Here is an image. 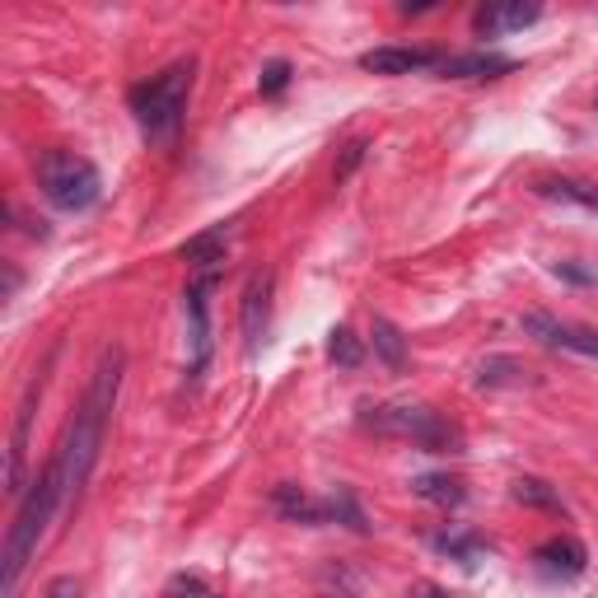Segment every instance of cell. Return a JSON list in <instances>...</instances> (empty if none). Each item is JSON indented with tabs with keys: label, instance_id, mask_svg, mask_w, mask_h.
I'll list each match as a JSON object with an SVG mask.
<instances>
[{
	"label": "cell",
	"instance_id": "cell-1",
	"mask_svg": "<svg viewBox=\"0 0 598 598\" xmlns=\"http://www.w3.org/2000/svg\"><path fill=\"white\" fill-rule=\"evenodd\" d=\"M122 365L127 355L122 346H113L104 361L94 370V384L89 393L79 397V407L71 416V426L62 435V449H56V463H62V482H66V501H79L89 472L98 463V449H104V435H108V416L117 403V388H122Z\"/></svg>",
	"mask_w": 598,
	"mask_h": 598
},
{
	"label": "cell",
	"instance_id": "cell-2",
	"mask_svg": "<svg viewBox=\"0 0 598 598\" xmlns=\"http://www.w3.org/2000/svg\"><path fill=\"white\" fill-rule=\"evenodd\" d=\"M62 501H66V482H62V463H56V453H52V463L29 482V495H24V505H19L10 537H6V598H14L19 575H24L33 547L43 543V533H47Z\"/></svg>",
	"mask_w": 598,
	"mask_h": 598
},
{
	"label": "cell",
	"instance_id": "cell-3",
	"mask_svg": "<svg viewBox=\"0 0 598 598\" xmlns=\"http://www.w3.org/2000/svg\"><path fill=\"white\" fill-rule=\"evenodd\" d=\"M188 89H192V62H178L164 75L146 79V85H136L131 89V113H136V122H141V131L154 136V141L173 136L178 122H183Z\"/></svg>",
	"mask_w": 598,
	"mask_h": 598
},
{
	"label": "cell",
	"instance_id": "cell-4",
	"mask_svg": "<svg viewBox=\"0 0 598 598\" xmlns=\"http://www.w3.org/2000/svg\"><path fill=\"white\" fill-rule=\"evenodd\" d=\"M361 421L378 435H393V440H412L430 453H458L463 449V430L453 421H445L440 412L430 407H365Z\"/></svg>",
	"mask_w": 598,
	"mask_h": 598
},
{
	"label": "cell",
	"instance_id": "cell-5",
	"mask_svg": "<svg viewBox=\"0 0 598 598\" xmlns=\"http://www.w3.org/2000/svg\"><path fill=\"white\" fill-rule=\"evenodd\" d=\"M38 188H43V196L56 211H85L98 202V192H104L98 169L75 150H47L38 159Z\"/></svg>",
	"mask_w": 598,
	"mask_h": 598
},
{
	"label": "cell",
	"instance_id": "cell-6",
	"mask_svg": "<svg viewBox=\"0 0 598 598\" xmlns=\"http://www.w3.org/2000/svg\"><path fill=\"white\" fill-rule=\"evenodd\" d=\"M524 332L537 337L543 346H556V351L598 355V332H594V328H566V323H556L552 313H528V318H524Z\"/></svg>",
	"mask_w": 598,
	"mask_h": 598
},
{
	"label": "cell",
	"instance_id": "cell-7",
	"mask_svg": "<svg viewBox=\"0 0 598 598\" xmlns=\"http://www.w3.org/2000/svg\"><path fill=\"white\" fill-rule=\"evenodd\" d=\"M271 323V271H257L248 290H244V313H238V328H244V346L257 351Z\"/></svg>",
	"mask_w": 598,
	"mask_h": 598
},
{
	"label": "cell",
	"instance_id": "cell-8",
	"mask_svg": "<svg viewBox=\"0 0 598 598\" xmlns=\"http://www.w3.org/2000/svg\"><path fill=\"white\" fill-rule=\"evenodd\" d=\"M445 56L430 52V47H374L361 56V71L374 75H412V71H426V66H440Z\"/></svg>",
	"mask_w": 598,
	"mask_h": 598
},
{
	"label": "cell",
	"instance_id": "cell-9",
	"mask_svg": "<svg viewBox=\"0 0 598 598\" xmlns=\"http://www.w3.org/2000/svg\"><path fill=\"white\" fill-rule=\"evenodd\" d=\"M43 393V378H33L24 403H19V416H14V440H10V472H6V487L10 495H24V449H29V421H33V403Z\"/></svg>",
	"mask_w": 598,
	"mask_h": 598
},
{
	"label": "cell",
	"instance_id": "cell-10",
	"mask_svg": "<svg viewBox=\"0 0 598 598\" xmlns=\"http://www.w3.org/2000/svg\"><path fill=\"white\" fill-rule=\"evenodd\" d=\"M543 14L537 6H520V0H514V6H482L472 14V29L482 33V38H495V33H510V29H528L533 19Z\"/></svg>",
	"mask_w": 598,
	"mask_h": 598
},
{
	"label": "cell",
	"instance_id": "cell-11",
	"mask_svg": "<svg viewBox=\"0 0 598 598\" xmlns=\"http://www.w3.org/2000/svg\"><path fill=\"white\" fill-rule=\"evenodd\" d=\"M271 505H276V514L281 520H290V524H323L328 520V505H318L309 491H299L295 482H281L271 491Z\"/></svg>",
	"mask_w": 598,
	"mask_h": 598
},
{
	"label": "cell",
	"instance_id": "cell-12",
	"mask_svg": "<svg viewBox=\"0 0 598 598\" xmlns=\"http://www.w3.org/2000/svg\"><path fill=\"white\" fill-rule=\"evenodd\" d=\"M225 248H229V229H225V225H215V229L192 234L188 244L178 248V257H183L188 267H202V271H211V267H221V263H225Z\"/></svg>",
	"mask_w": 598,
	"mask_h": 598
},
{
	"label": "cell",
	"instance_id": "cell-13",
	"mask_svg": "<svg viewBox=\"0 0 598 598\" xmlns=\"http://www.w3.org/2000/svg\"><path fill=\"white\" fill-rule=\"evenodd\" d=\"M537 562L552 575H585L589 552H585V543H575V537H547V543L537 547Z\"/></svg>",
	"mask_w": 598,
	"mask_h": 598
},
{
	"label": "cell",
	"instance_id": "cell-14",
	"mask_svg": "<svg viewBox=\"0 0 598 598\" xmlns=\"http://www.w3.org/2000/svg\"><path fill=\"white\" fill-rule=\"evenodd\" d=\"M477 384L482 388H524L533 378H528V365L514 361V355H487V361L477 365Z\"/></svg>",
	"mask_w": 598,
	"mask_h": 598
},
{
	"label": "cell",
	"instance_id": "cell-15",
	"mask_svg": "<svg viewBox=\"0 0 598 598\" xmlns=\"http://www.w3.org/2000/svg\"><path fill=\"white\" fill-rule=\"evenodd\" d=\"M514 62H505V56H491V52H468V56H445L440 71L445 79H477V75H501V71H510Z\"/></svg>",
	"mask_w": 598,
	"mask_h": 598
},
{
	"label": "cell",
	"instance_id": "cell-16",
	"mask_svg": "<svg viewBox=\"0 0 598 598\" xmlns=\"http://www.w3.org/2000/svg\"><path fill=\"white\" fill-rule=\"evenodd\" d=\"M370 346H374V355H378V361H384L393 374H403V370H407V342H403V332H397L388 318H374Z\"/></svg>",
	"mask_w": 598,
	"mask_h": 598
},
{
	"label": "cell",
	"instance_id": "cell-17",
	"mask_svg": "<svg viewBox=\"0 0 598 598\" xmlns=\"http://www.w3.org/2000/svg\"><path fill=\"white\" fill-rule=\"evenodd\" d=\"M537 192L552 196V202H570V206H585V211H598V188L594 183H580V178H543Z\"/></svg>",
	"mask_w": 598,
	"mask_h": 598
},
{
	"label": "cell",
	"instance_id": "cell-18",
	"mask_svg": "<svg viewBox=\"0 0 598 598\" xmlns=\"http://www.w3.org/2000/svg\"><path fill=\"white\" fill-rule=\"evenodd\" d=\"M412 491L421 495V501H430V505H463V482H458V477H445V472L416 477Z\"/></svg>",
	"mask_w": 598,
	"mask_h": 598
},
{
	"label": "cell",
	"instance_id": "cell-19",
	"mask_svg": "<svg viewBox=\"0 0 598 598\" xmlns=\"http://www.w3.org/2000/svg\"><path fill=\"white\" fill-rule=\"evenodd\" d=\"M328 361L337 370H361L365 365V342L351 328H332L328 332Z\"/></svg>",
	"mask_w": 598,
	"mask_h": 598
},
{
	"label": "cell",
	"instance_id": "cell-20",
	"mask_svg": "<svg viewBox=\"0 0 598 598\" xmlns=\"http://www.w3.org/2000/svg\"><path fill=\"white\" fill-rule=\"evenodd\" d=\"M514 501H520V505H533V510H552V514H562V510H566L562 491H552L543 477H514Z\"/></svg>",
	"mask_w": 598,
	"mask_h": 598
},
{
	"label": "cell",
	"instance_id": "cell-21",
	"mask_svg": "<svg viewBox=\"0 0 598 598\" xmlns=\"http://www.w3.org/2000/svg\"><path fill=\"white\" fill-rule=\"evenodd\" d=\"M328 514H332V520H342L351 533H370V520H365L361 501L351 495V487H337V491L328 495Z\"/></svg>",
	"mask_w": 598,
	"mask_h": 598
},
{
	"label": "cell",
	"instance_id": "cell-22",
	"mask_svg": "<svg viewBox=\"0 0 598 598\" xmlns=\"http://www.w3.org/2000/svg\"><path fill=\"white\" fill-rule=\"evenodd\" d=\"M370 154V146L365 141H351L346 150H342V159H337V183H346V178L355 173V169H361V159Z\"/></svg>",
	"mask_w": 598,
	"mask_h": 598
},
{
	"label": "cell",
	"instance_id": "cell-23",
	"mask_svg": "<svg viewBox=\"0 0 598 598\" xmlns=\"http://www.w3.org/2000/svg\"><path fill=\"white\" fill-rule=\"evenodd\" d=\"M257 85H263V94H281V89L290 85V62H271V66L263 71V79H257Z\"/></svg>",
	"mask_w": 598,
	"mask_h": 598
},
{
	"label": "cell",
	"instance_id": "cell-24",
	"mask_svg": "<svg viewBox=\"0 0 598 598\" xmlns=\"http://www.w3.org/2000/svg\"><path fill=\"white\" fill-rule=\"evenodd\" d=\"M440 547H445L449 556H463V562L472 566V556H477V552H482L487 543H482V537H440Z\"/></svg>",
	"mask_w": 598,
	"mask_h": 598
},
{
	"label": "cell",
	"instance_id": "cell-25",
	"mask_svg": "<svg viewBox=\"0 0 598 598\" xmlns=\"http://www.w3.org/2000/svg\"><path fill=\"white\" fill-rule=\"evenodd\" d=\"M169 594H173V598H215L202 580H196V575H178V580L169 585Z\"/></svg>",
	"mask_w": 598,
	"mask_h": 598
},
{
	"label": "cell",
	"instance_id": "cell-26",
	"mask_svg": "<svg viewBox=\"0 0 598 598\" xmlns=\"http://www.w3.org/2000/svg\"><path fill=\"white\" fill-rule=\"evenodd\" d=\"M43 598H85V589H79L75 575H56V580L43 589Z\"/></svg>",
	"mask_w": 598,
	"mask_h": 598
},
{
	"label": "cell",
	"instance_id": "cell-27",
	"mask_svg": "<svg viewBox=\"0 0 598 598\" xmlns=\"http://www.w3.org/2000/svg\"><path fill=\"white\" fill-rule=\"evenodd\" d=\"M552 271H556V276H562V281H570V286H589V281H594V271H585V267H575V263H556Z\"/></svg>",
	"mask_w": 598,
	"mask_h": 598
},
{
	"label": "cell",
	"instance_id": "cell-28",
	"mask_svg": "<svg viewBox=\"0 0 598 598\" xmlns=\"http://www.w3.org/2000/svg\"><path fill=\"white\" fill-rule=\"evenodd\" d=\"M14 290H19V271H14V267H10V263H6V299H10V295H14Z\"/></svg>",
	"mask_w": 598,
	"mask_h": 598
}]
</instances>
